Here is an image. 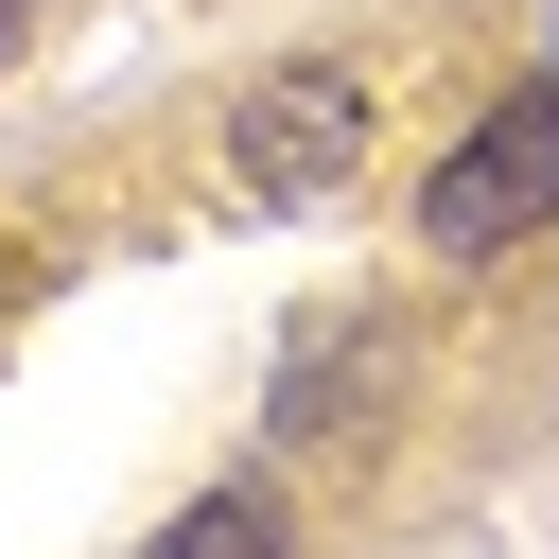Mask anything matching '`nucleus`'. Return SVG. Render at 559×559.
<instances>
[{"instance_id":"f257e3e1","label":"nucleus","mask_w":559,"mask_h":559,"mask_svg":"<svg viewBox=\"0 0 559 559\" xmlns=\"http://www.w3.org/2000/svg\"><path fill=\"white\" fill-rule=\"evenodd\" d=\"M524 227H559V87H507V105L419 175V245H437V262H507Z\"/></svg>"},{"instance_id":"f03ea898","label":"nucleus","mask_w":559,"mask_h":559,"mask_svg":"<svg viewBox=\"0 0 559 559\" xmlns=\"http://www.w3.org/2000/svg\"><path fill=\"white\" fill-rule=\"evenodd\" d=\"M227 157H245L262 210H314V192H349V157H367V87H349L332 52H297V70H262V87L227 105Z\"/></svg>"},{"instance_id":"7ed1b4c3","label":"nucleus","mask_w":559,"mask_h":559,"mask_svg":"<svg viewBox=\"0 0 559 559\" xmlns=\"http://www.w3.org/2000/svg\"><path fill=\"white\" fill-rule=\"evenodd\" d=\"M140 559H297V524H280V489H192Z\"/></svg>"},{"instance_id":"20e7f679","label":"nucleus","mask_w":559,"mask_h":559,"mask_svg":"<svg viewBox=\"0 0 559 559\" xmlns=\"http://www.w3.org/2000/svg\"><path fill=\"white\" fill-rule=\"evenodd\" d=\"M17 35H35V0H0V52H17Z\"/></svg>"}]
</instances>
